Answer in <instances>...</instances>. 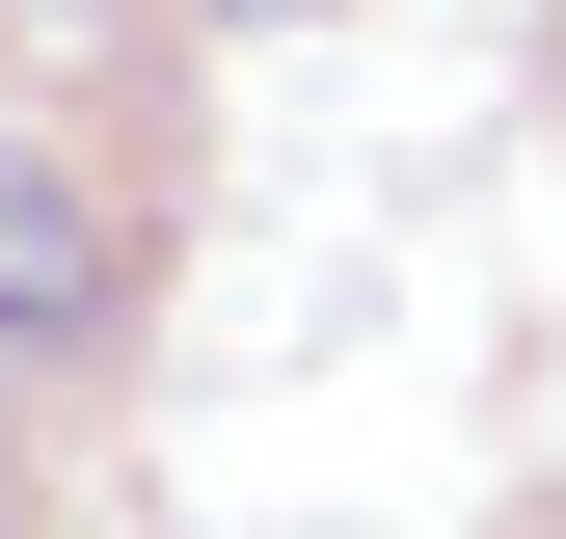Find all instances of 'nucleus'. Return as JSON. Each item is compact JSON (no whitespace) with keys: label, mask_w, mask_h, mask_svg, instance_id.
Wrapping results in <instances>:
<instances>
[{"label":"nucleus","mask_w":566,"mask_h":539,"mask_svg":"<svg viewBox=\"0 0 566 539\" xmlns=\"http://www.w3.org/2000/svg\"><path fill=\"white\" fill-rule=\"evenodd\" d=\"M108 297H135V243H108V189L0 135V378H82V351H108Z\"/></svg>","instance_id":"nucleus-1"}]
</instances>
